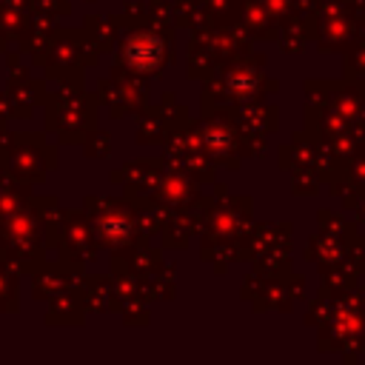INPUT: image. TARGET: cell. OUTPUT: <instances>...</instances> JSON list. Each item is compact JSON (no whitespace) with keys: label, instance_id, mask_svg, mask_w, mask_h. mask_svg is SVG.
I'll return each mask as SVG.
<instances>
[{"label":"cell","instance_id":"6da1fadb","mask_svg":"<svg viewBox=\"0 0 365 365\" xmlns=\"http://www.w3.org/2000/svg\"><path fill=\"white\" fill-rule=\"evenodd\" d=\"M125 60L137 68H143V71H154V66H157V60H160V40L157 37H151V34H140V37H134L128 46H125Z\"/></svg>","mask_w":365,"mask_h":365}]
</instances>
